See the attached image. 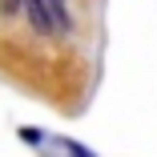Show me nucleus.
<instances>
[{
  "instance_id": "nucleus-3",
  "label": "nucleus",
  "mask_w": 157,
  "mask_h": 157,
  "mask_svg": "<svg viewBox=\"0 0 157 157\" xmlns=\"http://www.w3.org/2000/svg\"><path fill=\"white\" fill-rule=\"evenodd\" d=\"M20 137H24L28 145H40V141H44V133H40V129H20Z\"/></svg>"
},
{
  "instance_id": "nucleus-1",
  "label": "nucleus",
  "mask_w": 157,
  "mask_h": 157,
  "mask_svg": "<svg viewBox=\"0 0 157 157\" xmlns=\"http://www.w3.org/2000/svg\"><path fill=\"white\" fill-rule=\"evenodd\" d=\"M24 16L33 20V28L40 36H56V24H52V12H48V0H20Z\"/></svg>"
},
{
  "instance_id": "nucleus-4",
  "label": "nucleus",
  "mask_w": 157,
  "mask_h": 157,
  "mask_svg": "<svg viewBox=\"0 0 157 157\" xmlns=\"http://www.w3.org/2000/svg\"><path fill=\"white\" fill-rule=\"evenodd\" d=\"M0 12H4V16H12V12H20V0H0Z\"/></svg>"
},
{
  "instance_id": "nucleus-2",
  "label": "nucleus",
  "mask_w": 157,
  "mask_h": 157,
  "mask_svg": "<svg viewBox=\"0 0 157 157\" xmlns=\"http://www.w3.org/2000/svg\"><path fill=\"white\" fill-rule=\"evenodd\" d=\"M48 12H52L56 33H69V28H73V20H69V12H65V0H48Z\"/></svg>"
}]
</instances>
